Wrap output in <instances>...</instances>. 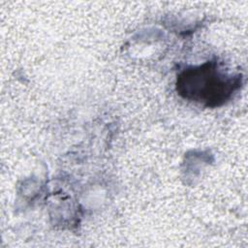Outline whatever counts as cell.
<instances>
[{"instance_id":"1","label":"cell","mask_w":248,"mask_h":248,"mask_svg":"<svg viewBox=\"0 0 248 248\" xmlns=\"http://www.w3.org/2000/svg\"><path fill=\"white\" fill-rule=\"evenodd\" d=\"M241 85V78L225 73L217 62L188 68L177 78V91L185 99L218 107L226 103Z\"/></svg>"}]
</instances>
